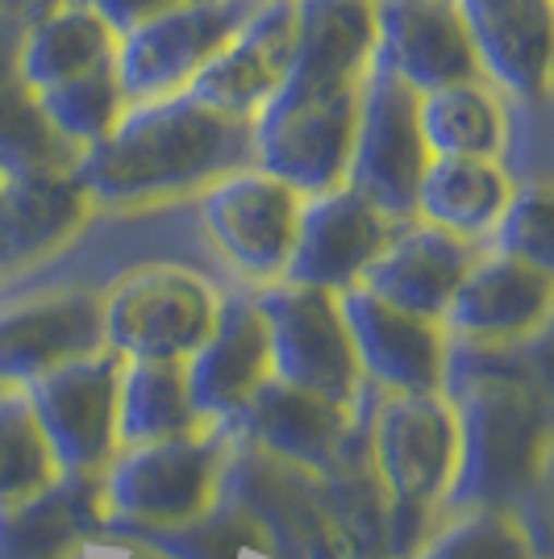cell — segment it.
Returning <instances> with one entry per match:
<instances>
[{
  "mask_svg": "<svg viewBox=\"0 0 554 559\" xmlns=\"http://www.w3.org/2000/svg\"><path fill=\"white\" fill-rule=\"evenodd\" d=\"M242 164H254L251 117L213 109L188 88L125 100L109 134L71 159L88 201L109 205H142L196 192Z\"/></svg>",
  "mask_w": 554,
  "mask_h": 559,
  "instance_id": "cell-1",
  "label": "cell"
},
{
  "mask_svg": "<svg viewBox=\"0 0 554 559\" xmlns=\"http://www.w3.org/2000/svg\"><path fill=\"white\" fill-rule=\"evenodd\" d=\"M368 59L322 34H301L288 50L279 88L251 114V155L297 192L342 185Z\"/></svg>",
  "mask_w": 554,
  "mask_h": 559,
  "instance_id": "cell-2",
  "label": "cell"
},
{
  "mask_svg": "<svg viewBox=\"0 0 554 559\" xmlns=\"http://www.w3.org/2000/svg\"><path fill=\"white\" fill-rule=\"evenodd\" d=\"M254 0H176L121 25L113 43V75L125 100L184 93L213 50L251 13Z\"/></svg>",
  "mask_w": 554,
  "mask_h": 559,
  "instance_id": "cell-3",
  "label": "cell"
},
{
  "mask_svg": "<svg viewBox=\"0 0 554 559\" xmlns=\"http://www.w3.org/2000/svg\"><path fill=\"white\" fill-rule=\"evenodd\" d=\"M425 164L430 151L417 126V93L371 63L359 88L342 185L368 197L393 222H409Z\"/></svg>",
  "mask_w": 554,
  "mask_h": 559,
  "instance_id": "cell-4",
  "label": "cell"
},
{
  "mask_svg": "<svg viewBox=\"0 0 554 559\" xmlns=\"http://www.w3.org/2000/svg\"><path fill=\"white\" fill-rule=\"evenodd\" d=\"M217 293L184 267H146L100 305L105 343L134 359H188L217 322Z\"/></svg>",
  "mask_w": 554,
  "mask_h": 559,
  "instance_id": "cell-5",
  "label": "cell"
},
{
  "mask_svg": "<svg viewBox=\"0 0 554 559\" xmlns=\"http://www.w3.org/2000/svg\"><path fill=\"white\" fill-rule=\"evenodd\" d=\"M542 455V405L521 376H480L462 418L459 497H505L530 485Z\"/></svg>",
  "mask_w": 554,
  "mask_h": 559,
  "instance_id": "cell-6",
  "label": "cell"
},
{
  "mask_svg": "<svg viewBox=\"0 0 554 559\" xmlns=\"http://www.w3.org/2000/svg\"><path fill=\"white\" fill-rule=\"evenodd\" d=\"M258 309L272 334V364L288 384L313 389L329 401H342L354 389L359 355L342 322L338 293L279 280L258 297Z\"/></svg>",
  "mask_w": 554,
  "mask_h": 559,
  "instance_id": "cell-7",
  "label": "cell"
},
{
  "mask_svg": "<svg viewBox=\"0 0 554 559\" xmlns=\"http://www.w3.org/2000/svg\"><path fill=\"white\" fill-rule=\"evenodd\" d=\"M301 192L258 164H242L201 188V217L221 255L246 276L272 280L284 272L297 234Z\"/></svg>",
  "mask_w": 554,
  "mask_h": 559,
  "instance_id": "cell-8",
  "label": "cell"
},
{
  "mask_svg": "<svg viewBox=\"0 0 554 559\" xmlns=\"http://www.w3.org/2000/svg\"><path fill=\"white\" fill-rule=\"evenodd\" d=\"M480 80L508 105L551 100L554 0H450Z\"/></svg>",
  "mask_w": 554,
  "mask_h": 559,
  "instance_id": "cell-9",
  "label": "cell"
},
{
  "mask_svg": "<svg viewBox=\"0 0 554 559\" xmlns=\"http://www.w3.org/2000/svg\"><path fill=\"white\" fill-rule=\"evenodd\" d=\"M393 217L380 213L368 197L347 185H329L322 192H304L297 213L292 251L279 280L342 293L347 284L363 280L375 251L388 242Z\"/></svg>",
  "mask_w": 554,
  "mask_h": 559,
  "instance_id": "cell-10",
  "label": "cell"
},
{
  "mask_svg": "<svg viewBox=\"0 0 554 559\" xmlns=\"http://www.w3.org/2000/svg\"><path fill=\"white\" fill-rule=\"evenodd\" d=\"M125 355H80L38 376L34 418L43 426L50 455L68 467H96L117 439V396H121Z\"/></svg>",
  "mask_w": 554,
  "mask_h": 559,
  "instance_id": "cell-11",
  "label": "cell"
},
{
  "mask_svg": "<svg viewBox=\"0 0 554 559\" xmlns=\"http://www.w3.org/2000/svg\"><path fill=\"white\" fill-rule=\"evenodd\" d=\"M371 4H375L371 63L380 71L396 75L413 93L480 75L450 0H371Z\"/></svg>",
  "mask_w": 554,
  "mask_h": 559,
  "instance_id": "cell-12",
  "label": "cell"
},
{
  "mask_svg": "<svg viewBox=\"0 0 554 559\" xmlns=\"http://www.w3.org/2000/svg\"><path fill=\"white\" fill-rule=\"evenodd\" d=\"M292 50V0H254L251 13L213 50L188 93L213 109L251 117L279 88Z\"/></svg>",
  "mask_w": 554,
  "mask_h": 559,
  "instance_id": "cell-13",
  "label": "cell"
},
{
  "mask_svg": "<svg viewBox=\"0 0 554 559\" xmlns=\"http://www.w3.org/2000/svg\"><path fill=\"white\" fill-rule=\"evenodd\" d=\"M546 309H551V267L487 247L467 263L442 313L462 334L501 343L530 334L546 318Z\"/></svg>",
  "mask_w": 554,
  "mask_h": 559,
  "instance_id": "cell-14",
  "label": "cell"
},
{
  "mask_svg": "<svg viewBox=\"0 0 554 559\" xmlns=\"http://www.w3.org/2000/svg\"><path fill=\"white\" fill-rule=\"evenodd\" d=\"M88 192L71 164L13 167L0 176V267L59 251L88 217Z\"/></svg>",
  "mask_w": 554,
  "mask_h": 559,
  "instance_id": "cell-15",
  "label": "cell"
},
{
  "mask_svg": "<svg viewBox=\"0 0 554 559\" xmlns=\"http://www.w3.org/2000/svg\"><path fill=\"white\" fill-rule=\"evenodd\" d=\"M471 259H475V247L467 238L409 217V222H396L359 284H368L375 297L409 313L438 318Z\"/></svg>",
  "mask_w": 554,
  "mask_h": 559,
  "instance_id": "cell-16",
  "label": "cell"
},
{
  "mask_svg": "<svg viewBox=\"0 0 554 559\" xmlns=\"http://www.w3.org/2000/svg\"><path fill=\"white\" fill-rule=\"evenodd\" d=\"M338 309L350 330L354 355L375 368V376L393 380L400 389H430L438 380L442 338L434 330V318H421L375 297L359 280L338 293Z\"/></svg>",
  "mask_w": 554,
  "mask_h": 559,
  "instance_id": "cell-17",
  "label": "cell"
},
{
  "mask_svg": "<svg viewBox=\"0 0 554 559\" xmlns=\"http://www.w3.org/2000/svg\"><path fill=\"white\" fill-rule=\"evenodd\" d=\"M105 343L100 301L88 293H50L0 313V376H38Z\"/></svg>",
  "mask_w": 554,
  "mask_h": 559,
  "instance_id": "cell-18",
  "label": "cell"
},
{
  "mask_svg": "<svg viewBox=\"0 0 554 559\" xmlns=\"http://www.w3.org/2000/svg\"><path fill=\"white\" fill-rule=\"evenodd\" d=\"M459 460V430L425 389H409L384 409L380 421V467L396 501H430Z\"/></svg>",
  "mask_w": 554,
  "mask_h": 559,
  "instance_id": "cell-19",
  "label": "cell"
},
{
  "mask_svg": "<svg viewBox=\"0 0 554 559\" xmlns=\"http://www.w3.org/2000/svg\"><path fill=\"white\" fill-rule=\"evenodd\" d=\"M196 409H233L267 380L272 334L258 301H230L217 309L208 338L184 359Z\"/></svg>",
  "mask_w": 554,
  "mask_h": 559,
  "instance_id": "cell-20",
  "label": "cell"
},
{
  "mask_svg": "<svg viewBox=\"0 0 554 559\" xmlns=\"http://www.w3.org/2000/svg\"><path fill=\"white\" fill-rule=\"evenodd\" d=\"M117 29L84 0H50L17 29L13 68L25 93H38L68 75L113 63Z\"/></svg>",
  "mask_w": 554,
  "mask_h": 559,
  "instance_id": "cell-21",
  "label": "cell"
},
{
  "mask_svg": "<svg viewBox=\"0 0 554 559\" xmlns=\"http://www.w3.org/2000/svg\"><path fill=\"white\" fill-rule=\"evenodd\" d=\"M513 185L517 180L508 176V167L501 159L430 155V164L417 180L413 217L475 242V238H487V230L496 226Z\"/></svg>",
  "mask_w": 554,
  "mask_h": 559,
  "instance_id": "cell-22",
  "label": "cell"
},
{
  "mask_svg": "<svg viewBox=\"0 0 554 559\" xmlns=\"http://www.w3.org/2000/svg\"><path fill=\"white\" fill-rule=\"evenodd\" d=\"M113 497L121 510L138 518L184 522L205 510L208 455L184 439H155L117 464Z\"/></svg>",
  "mask_w": 554,
  "mask_h": 559,
  "instance_id": "cell-23",
  "label": "cell"
},
{
  "mask_svg": "<svg viewBox=\"0 0 554 559\" xmlns=\"http://www.w3.org/2000/svg\"><path fill=\"white\" fill-rule=\"evenodd\" d=\"M417 126L430 155H484L501 159L508 130L505 96L480 75L417 93Z\"/></svg>",
  "mask_w": 554,
  "mask_h": 559,
  "instance_id": "cell-24",
  "label": "cell"
},
{
  "mask_svg": "<svg viewBox=\"0 0 554 559\" xmlns=\"http://www.w3.org/2000/svg\"><path fill=\"white\" fill-rule=\"evenodd\" d=\"M254 430L263 435V443L288 455V460H325L329 447L338 443V401L288 384V380H263L251 393Z\"/></svg>",
  "mask_w": 554,
  "mask_h": 559,
  "instance_id": "cell-25",
  "label": "cell"
},
{
  "mask_svg": "<svg viewBox=\"0 0 554 559\" xmlns=\"http://www.w3.org/2000/svg\"><path fill=\"white\" fill-rule=\"evenodd\" d=\"M192 389L184 359H138L134 372L121 376L117 396V435L130 443L176 439L192 426Z\"/></svg>",
  "mask_w": 554,
  "mask_h": 559,
  "instance_id": "cell-26",
  "label": "cell"
},
{
  "mask_svg": "<svg viewBox=\"0 0 554 559\" xmlns=\"http://www.w3.org/2000/svg\"><path fill=\"white\" fill-rule=\"evenodd\" d=\"M34 96V109L47 121V130L68 146L71 155H80L84 146H93L96 139L109 134V126L117 121V114L125 109V93L117 84L113 63L93 71L68 75L59 84H47Z\"/></svg>",
  "mask_w": 554,
  "mask_h": 559,
  "instance_id": "cell-27",
  "label": "cell"
},
{
  "mask_svg": "<svg viewBox=\"0 0 554 559\" xmlns=\"http://www.w3.org/2000/svg\"><path fill=\"white\" fill-rule=\"evenodd\" d=\"M80 489H38L0 501V559H59L84 531ZM93 518V513H88Z\"/></svg>",
  "mask_w": 554,
  "mask_h": 559,
  "instance_id": "cell-28",
  "label": "cell"
},
{
  "mask_svg": "<svg viewBox=\"0 0 554 559\" xmlns=\"http://www.w3.org/2000/svg\"><path fill=\"white\" fill-rule=\"evenodd\" d=\"M17 29H22L17 17L0 13V171L34 164H71L75 155L50 134L47 121L34 109V96L17 80V68H13Z\"/></svg>",
  "mask_w": 554,
  "mask_h": 559,
  "instance_id": "cell-29",
  "label": "cell"
},
{
  "mask_svg": "<svg viewBox=\"0 0 554 559\" xmlns=\"http://www.w3.org/2000/svg\"><path fill=\"white\" fill-rule=\"evenodd\" d=\"M50 472H55V455L34 409L22 401H4L0 405V501L47 489Z\"/></svg>",
  "mask_w": 554,
  "mask_h": 559,
  "instance_id": "cell-30",
  "label": "cell"
},
{
  "mask_svg": "<svg viewBox=\"0 0 554 559\" xmlns=\"http://www.w3.org/2000/svg\"><path fill=\"white\" fill-rule=\"evenodd\" d=\"M492 251H505L538 267H551L554 247H551V185L546 176L533 180H517L508 192L505 210L496 217V226L487 230Z\"/></svg>",
  "mask_w": 554,
  "mask_h": 559,
  "instance_id": "cell-31",
  "label": "cell"
},
{
  "mask_svg": "<svg viewBox=\"0 0 554 559\" xmlns=\"http://www.w3.org/2000/svg\"><path fill=\"white\" fill-rule=\"evenodd\" d=\"M421 559H526V531H517L501 513H480Z\"/></svg>",
  "mask_w": 554,
  "mask_h": 559,
  "instance_id": "cell-32",
  "label": "cell"
},
{
  "mask_svg": "<svg viewBox=\"0 0 554 559\" xmlns=\"http://www.w3.org/2000/svg\"><path fill=\"white\" fill-rule=\"evenodd\" d=\"M84 4H88L93 13H100L113 29H121V25L138 22V17L155 13L162 4H176V0H84Z\"/></svg>",
  "mask_w": 554,
  "mask_h": 559,
  "instance_id": "cell-33",
  "label": "cell"
},
{
  "mask_svg": "<svg viewBox=\"0 0 554 559\" xmlns=\"http://www.w3.org/2000/svg\"><path fill=\"white\" fill-rule=\"evenodd\" d=\"M0 176H4V171H0Z\"/></svg>",
  "mask_w": 554,
  "mask_h": 559,
  "instance_id": "cell-34",
  "label": "cell"
}]
</instances>
